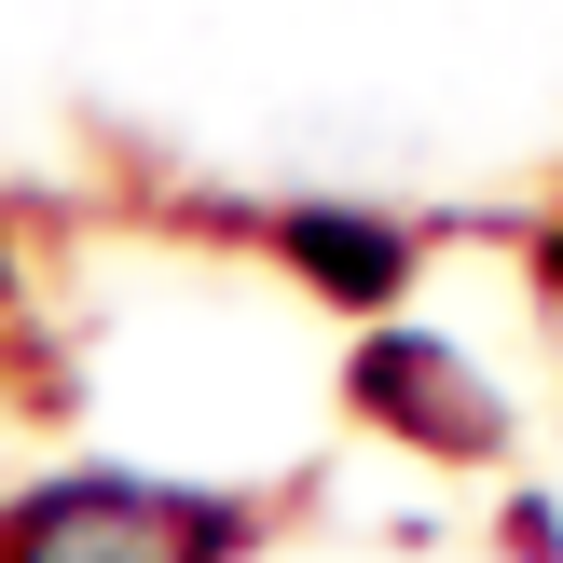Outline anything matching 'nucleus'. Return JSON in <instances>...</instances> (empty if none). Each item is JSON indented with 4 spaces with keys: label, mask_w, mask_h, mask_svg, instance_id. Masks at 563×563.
<instances>
[{
    "label": "nucleus",
    "mask_w": 563,
    "mask_h": 563,
    "mask_svg": "<svg viewBox=\"0 0 563 563\" xmlns=\"http://www.w3.org/2000/svg\"><path fill=\"white\" fill-rule=\"evenodd\" d=\"M0 563H220V509L165 482H42L0 522Z\"/></svg>",
    "instance_id": "f257e3e1"
},
{
    "label": "nucleus",
    "mask_w": 563,
    "mask_h": 563,
    "mask_svg": "<svg viewBox=\"0 0 563 563\" xmlns=\"http://www.w3.org/2000/svg\"><path fill=\"white\" fill-rule=\"evenodd\" d=\"M357 385H372L385 412H412V427H427L440 454H467V440H495L482 385H467V372H454V357H440V344H399V330H385V344L357 357Z\"/></svg>",
    "instance_id": "f03ea898"
},
{
    "label": "nucleus",
    "mask_w": 563,
    "mask_h": 563,
    "mask_svg": "<svg viewBox=\"0 0 563 563\" xmlns=\"http://www.w3.org/2000/svg\"><path fill=\"white\" fill-rule=\"evenodd\" d=\"M302 247H317V262L344 275V289H385V275H399V247H372V234H330V220H302Z\"/></svg>",
    "instance_id": "7ed1b4c3"
}]
</instances>
